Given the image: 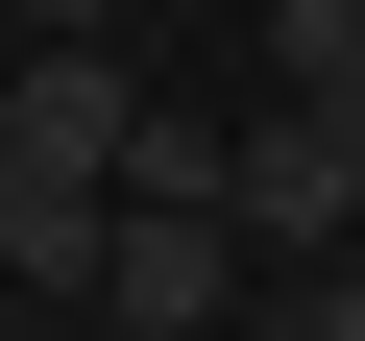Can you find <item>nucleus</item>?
<instances>
[{"instance_id":"1","label":"nucleus","mask_w":365,"mask_h":341,"mask_svg":"<svg viewBox=\"0 0 365 341\" xmlns=\"http://www.w3.org/2000/svg\"><path fill=\"white\" fill-rule=\"evenodd\" d=\"M220 220H244L268 268H317V244H365V122L268 73V122H244V170H220Z\"/></svg>"},{"instance_id":"2","label":"nucleus","mask_w":365,"mask_h":341,"mask_svg":"<svg viewBox=\"0 0 365 341\" xmlns=\"http://www.w3.org/2000/svg\"><path fill=\"white\" fill-rule=\"evenodd\" d=\"M244 292H268V244H244L220 195H122V244H98V317H170V341H244Z\"/></svg>"},{"instance_id":"3","label":"nucleus","mask_w":365,"mask_h":341,"mask_svg":"<svg viewBox=\"0 0 365 341\" xmlns=\"http://www.w3.org/2000/svg\"><path fill=\"white\" fill-rule=\"evenodd\" d=\"M122 122H146V73H122L98 25H25V73H0V170H122Z\"/></svg>"},{"instance_id":"4","label":"nucleus","mask_w":365,"mask_h":341,"mask_svg":"<svg viewBox=\"0 0 365 341\" xmlns=\"http://www.w3.org/2000/svg\"><path fill=\"white\" fill-rule=\"evenodd\" d=\"M98 244H122V170H0V268L25 292H98Z\"/></svg>"},{"instance_id":"5","label":"nucleus","mask_w":365,"mask_h":341,"mask_svg":"<svg viewBox=\"0 0 365 341\" xmlns=\"http://www.w3.org/2000/svg\"><path fill=\"white\" fill-rule=\"evenodd\" d=\"M220 170H244V122H195V98H146V122H122V195H220Z\"/></svg>"},{"instance_id":"6","label":"nucleus","mask_w":365,"mask_h":341,"mask_svg":"<svg viewBox=\"0 0 365 341\" xmlns=\"http://www.w3.org/2000/svg\"><path fill=\"white\" fill-rule=\"evenodd\" d=\"M244 341H365V244H317V268H268V292H244Z\"/></svg>"},{"instance_id":"7","label":"nucleus","mask_w":365,"mask_h":341,"mask_svg":"<svg viewBox=\"0 0 365 341\" xmlns=\"http://www.w3.org/2000/svg\"><path fill=\"white\" fill-rule=\"evenodd\" d=\"M0 25H122V0H0Z\"/></svg>"},{"instance_id":"8","label":"nucleus","mask_w":365,"mask_h":341,"mask_svg":"<svg viewBox=\"0 0 365 341\" xmlns=\"http://www.w3.org/2000/svg\"><path fill=\"white\" fill-rule=\"evenodd\" d=\"M98 341H170V317H98Z\"/></svg>"}]
</instances>
